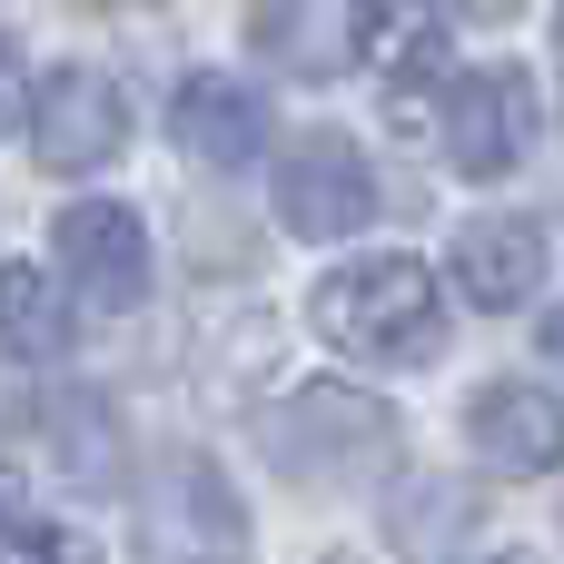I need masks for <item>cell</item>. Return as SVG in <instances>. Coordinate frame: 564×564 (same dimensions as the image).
<instances>
[{
  "label": "cell",
  "instance_id": "6",
  "mask_svg": "<svg viewBox=\"0 0 564 564\" xmlns=\"http://www.w3.org/2000/svg\"><path fill=\"white\" fill-rule=\"evenodd\" d=\"M535 149V79L525 69H466L446 99V159L466 178H506Z\"/></svg>",
  "mask_w": 564,
  "mask_h": 564
},
{
  "label": "cell",
  "instance_id": "13",
  "mask_svg": "<svg viewBox=\"0 0 564 564\" xmlns=\"http://www.w3.org/2000/svg\"><path fill=\"white\" fill-rule=\"evenodd\" d=\"M0 347L30 357V367H50V357L69 347V297H59V278L30 268V258L0 268Z\"/></svg>",
  "mask_w": 564,
  "mask_h": 564
},
{
  "label": "cell",
  "instance_id": "18",
  "mask_svg": "<svg viewBox=\"0 0 564 564\" xmlns=\"http://www.w3.org/2000/svg\"><path fill=\"white\" fill-rule=\"evenodd\" d=\"M545 357H555V367H564V307H555V317H545Z\"/></svg>",
  "mask_w": 564,
  "mask_h": 564
},
{
  "label": "cell",
  "instance_id": "9",
  "mask_svg": "<svg viewBox=\"0 0 564 564\" xmlns=\"http://www.w3.org/2000/svg\"><path fill=\"white\" fill-rule=\"evenodd\" d=\"M357 20H367V0H258L248 40L288 79H337V69H357Z\"/></svg>",
  "mask_w": 564,
  "mask_h": 564
},
{
  "label": "cell",
  "instance_id": "19",
  "mask_svg": "<svg viewBox=\"0 0 564 564\" xmlns=\"http://www.w3.org/2000/svg\"><path fill=\"white\" fill-rule=\"evenodd\" d=\"M456 10H476V20H496V10H516V0H456Z\"/></svg>",
  "mask_w": 564,
  "mask_h": 564
},
{
  "label": "cell",
  "instance_id": "12",
  "mask_svg": "<svg viewBox=\"0 0 564 564\" xmlns=\"http://www.w3.org/2000/svg\"><path fill=\"white\" fill-rule=\"evenodd\" d=\"M357 59H377V69L397 79V119H416V79H446V20H426V10H406V0H367Z\"/></svg>",
  "mask_w": 564,
  "mask_h": 564
},
{
  "label": "cell",
  "instance_id": "7",
  "mask_svg": "<svg viewBox=\"0 0 564 564\" xmlns=\"http://www.w3.org/2000/svg\"><path fill=\"white\" fill-rule=\"evenodd\" d=\"M59 268H69V288H79L89 307L129 317V307L149 297V228H139V208H119V198L59 208Z\"/></svg>",
  "mask_w": 564,
  "mask_h": 564
},
{
  "label": "cell",
  "instance_id": "5",
  "mask_svg": "<svg viewBox=\"0 0 564 564\" xmlns=\"http://www.w3.org/2000/svg\"><path fill=\"white\" fill-rule=\"evenodd\" d=\"M278 218L297 238H357L377 218V169L347 149V129H307L278 159Z\"/></svg>",
  "mask_w": 564,
  "mask_h": 564
},
{
  "label": "cell",
  "instance_id": "2",
  "mask_svg": "<svg viewBox=\"0 0 564 564\" xmlns=\"http://www.w3.org/2000/svg\"><path fill=\"white\" fill-rule=\"evenodd\" d=\"M397 456V406L387 397H367V387H297L278 416H268V466L288 476V486H317V496H337V486H367L377 466Z\"/></svg>",
  "mask_w": 564,
  "mask_h": 564
},
{
  "label": "cell",
  "instance_id": "15",
  "mask_svg": "<svg viewBox=\"0 0 564 564\" xmlns=\"http://www.w3.org/2000/svg\"><path fill=\"white\" fill-rule=\"evenodd\" d=\"M0 564H99V545L69 535V525H10L0 535Z\"/></svg>",
  "mask_w": 564,
  "mask_h": 564
},
{
  "label": "cell",
  "instance_id": "16",
  "mask_svg": "<svg viewBox=\"0 0 564 564\" xmlns=\"http://www.w3.org/2000/svg\"><path fill=\"white\" fill-rule=\"evenodd\" d=\"M20 99H30V69H20V50H10V40H0V129H10V119H20Z\"/></svg>",
  "mask_w": 564,
  "mask_h": 564
},
{
  "label": "cell",
  "instance_id": "11",
  "mask_svg": "<svg viewBox=\"0 0 564 564\" xmlns=\"http://www.w3.org/2000/svg\"><path fill=\"white\" fill-rule=\"evenodd\" d=\"M456 288L476 297V307H525L535 288H545V228L525 218V208H496V218H466L456 228Z\"/></svg>",
  "mask_w": 564,
  "mask_h": 564
},
{
  "label": "cell",
  "instance_id": "4",
  "mask_svg": "<svg viewBox=\"0 0 564 564\" xmlns=\"http://www.w3.org/2000/svg\"><path fill=\"white\" fill-rule=\"evenodd\" d=\"M20 109H30V159H40V169H59V178L109 169V159H119V139H129V99H119V79H109V69H50Z\"/></svg>",
  "mask_w": 564,
  "mask_h": 564
},
{
  "label": "cell",
  "instance_id": "8",
  "mask_svg": "<svg viewBox=\"0 0 564 564\" xmlns=\"http://www.w3.org/2000/svg\"><path fill=\"white\" fill-rule=\"evenodd\" d=\"M466 436H476V456L506 466V476H555V466H564V397H555V387H525V377L476 387Z\"/></svg>",
  "mask_w": 564,
  "mask_h": 564
},
{
  "label": "cell",
  "instance_id": "3",
  "mask_svg": "<svg viewBox=\"0 0 564 564\" xmlns=\"http://www.w3.org/2000/svg\"><path fill=\"white\" fill-rule=\"evenodd\" d=\"M139 564H248V506L208 456H169L139 496Z\"/></svg>",
  "mask_w": 564,
  "mask_h": 564
},
{
  "label": "cell",
  "instance_id": "1",
  "mask_svg": "<svg viewBox=\"0 0 564 564\" xmlns=\"http://www.w3.org/2000/svg\"><path fill=\"white\" fill-rule=\"evenodd\" d=\"M317 337L377 367H416L446 347V288L416 258H347L337 278H317Z\"/></svg>",
  "mask_w": 564,
  "mask_h": 564
},
{
  "label": "cell",
  "instance_id": "10",
  "mask_svg": "<svg viewBox=\"0 0 564 564\" xmlns=\"http://www.w3.org/2000/svg\"><path fill=\"white\" fill-rule=\"evenodd\" d=\"M169 129H178L188 159H208V169H248V159L268 149V99H258L248 79H228V69H198V79H178Z\"/></svg>",
  "mask_w": 564,
  "mask_h": 564
},
{
  "label": "cell",
  "instance_id": "14",
  "mask_svg": "<svg viewBox=\"0 0 564 564\" xmlns=\"http://www.w3.org/2000/svg\"><path fill=\"white\" fill-rule=\"evenodd\" d=\"M466 525H476V496L446 486V476L387 496V545H397V555H426V545H446V535H466Z\"/></svg>",
  "mask_w": 564,
  "mask_h": 564
},
{
  "label": "cell",
  "instance_id": "17",
  "mask_svg": "<svg viewBox=\"0 0 564 564\" xmlns=\"http://www.w3.org/2000/svg\"><path fill=\"white\" fill-rule=\"evenodd\" d=\"M10 525H20V476L0 466V535H10Z\"/></svg>",
  "mask_w": 564,
  "mask_h": 564
},
{
  "label": "cell",
  "instance_id": "20",
  "mask_svg": "<svg viewBox=\"0 0 564 564\" xmlns=\"http://www.w3.org/2000/svg\"><path fill=\"white\" fill-rule=\"evenodd\" d=\"M486 564H535V555H486Z\"/></svg>",
  "mask_w": 564,
  "mask_h": 564
}]
</instances>
